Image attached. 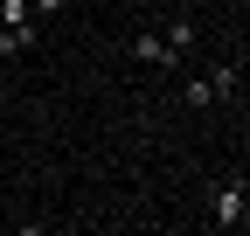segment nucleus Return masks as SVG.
Listing matches in <instances>:
<instances>
[{
  "instance_id": "1",
  "label": "nucleus",
  "mask_w": 250,
  "mask_h": 236,
  "mask_svg": "<svg viewBox=\"0 0 250 236\" xmlns=\"http://www.w3.org/2000/svg\"><path fill=\"white\" fill-rule=\"evenodd\" d=\"M125 56H132L139 70H174V63H181V56H174V42L160 35V28H139V35L125 42Z\"/></svg>"
},
{
  "instance_id": "2",
  "label": "nucleus",
  "mask_w": 250,
  "mask_h": 236,
  "mask_svg": "<svg viewBox=\"0 0 250 236\" xmlns=\"http://www.w3.org/2000/svg\"><path fill=\"white\" fill-rule=\"evenodd\" d=\"M215 229H236V222H250V181H236V188H223L215 195V216H208Z\"/></svg>"
},
{
  "instance_id": "3",
  "label": "nucleus",
  "mask_w": 250,
  "mask_h": 236,
  "mask_svg": "<svg viewBox=\"0 0 250 236\" xmlns=\"http://www.w3.org/2000/svg\"><path fill=\"white\" fill-rule=\"evenodd\" d=\"M35 42H42V21H21V28H7V21H0V63H14V56H28Z\"/></svg>"
},
{
  "instance_id": "4",
  "label": "nucleus",
  "mask_w": 250,
  "mask_h": 236,
  "mask_svg": "<svg viewBox=\"0 0 250 236\" xmlns=\"http://www.w3.org/2000/svg\"><path fill=\"white\" fill-rule=\"evenodd\" d=\"M208 98H215V104L236 98V63H215V70H208Z\"/></svg>"
},
{
  "instance_id": "5",
  "label": "nucleus",
  "mask_w": 250,
  "mask_h": 236,
  "mask_svg": "<svg viewBox=\"0 0 250 236\" xmlns=\"http://www.w3.org/2000/svg\"><path fill=\"white\" fill-rule=\"evenodd\" d=\"M160 35L174 42V56H188V49H195V21H188V14H174V21L160 28Z\"/></svg>"
},
{
  "instance_id": "6",
  "label": "nucleus",
  "mask_w": 250,
  "mask_h": 236,
  "mask_svg": "<svg viewBox=\"0 0 250 236\" xmlns=\"http://www.w3.org/2000/svg\"><path fill=\"white\" fill-rule=\"evenodd\" d=\"M0 21L21 28V21H35V7H28V0H0Z\"/></svg>"
},
{
  "instance_id": "7",
  "label": "nucleus",
  "mask_w": 250,
  "mask_h": 236,
  "mask_svg": "<svg viewBox=\"0 0 250 236\" xmlns=\"http://www.w3.org/2000/svg\"><path fill=\"white\" fill-rule=\"evenodd\" d=\"M28 7H35V21H56L62 7H70V0H28Z\"/></svg>"
},
{
  "instance_id": "8",
  "label": "nucleus",
  "mask_w": 250,
  "mask_h": 236,
  "mask_svg": "<svg viewBox=\"0 0 250 236\" xmlns=\"http://www.w3.org/2000/svg\"><path fill=\"white\" fill-rule=\"evenodd\" d=\"M125 7H139V14H160V0H125Z\"/></svg>"
}]
</instances>
